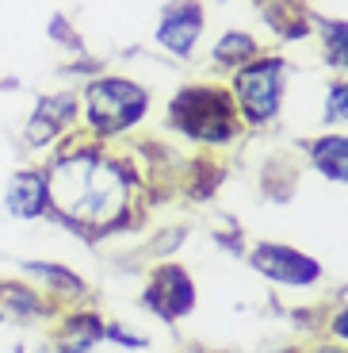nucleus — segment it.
I'll return each mask as SVG.
<instances>
[{
	"mask_svg": "<svg viewBox=\"0 0 348 353\" xmlns=\"http://www.w3.org/2000/svg\"><path fill=\"white\" fill-rule=\"evenodd\" d=\"M314 27H318V35H322L329 65H337V70L348 73V23H340V19H314Z\"/></svg>",
	"mask_w": 348,
	"mask_h": 353,
	"instance_id": "13",
	"label": "nucleus"
},
{
	"mask_svg": "<svg viewBox=\"0 0 348 353\" xmlns=\"http://www.w3.org/2000/svg\"><path fill=\"white\" fill-rule=\"evenodd\" d=\"M50 319V300L31 281H0V323L31 327Z\"/></svg>",
	"mask_w": 348,
	"mask_h": 353,
	"instance_id": "10",
	"label": "nucleus"
},
{
	"mask_svg": "<svg viewBox=\"0 0 348 353\" xmlns=\"http://www.w3.org/2000/svg\"><path fill=\"white\" fill-rule=\"evenodd\" d=\"M19 273L35 284L46 300H73V296L85 292V281L58 261H19Z\"/></svg>",
	"mask_w": 348,
	"mask_h": 353,
	"instance_id": "11",
	"label": "nucleus"
},
{
	"mask_svg": "<svg viewBox=\"0 0 348 353\" xmlns=\"http://www.w3.org/2000/svg\"><path fill=\"white\" fill-rule=\"evenodd\" d=\"M146 88H138L127 77H96L80 92V115L96 139H115V134L131 131L146 115Z\"/></svg>",
	"mask_w": 348,
	"mask_h": 353,
	"instance_id": "2",
	"label": "nucleus"
},
{
	"mask_svg": "<svg viewBox=\"0 0 348 353\" xmlns=\"http://www.w3.org/2000/svg\"><path fill=\"white\" fill-rule=\"evenodd\" d=\"M314 165L322 169V176L348 185V139L345 134H325L314 142Z\"/></svg>",
	"mask_w": 348,
	"mask_h": 353,
	"instance_id": "12",
	"label": "nucleus"
},
{
	"mask_svg": "<svg viewBox=\"0 0 348 353\" xmlns=\"http://www.w3.org/2000/svg\"><path fill=\"white\" fill-rule=\"evenodd\" d=\"M203 35V8L195 0H173L165 12H161V23H157V43L173 54H192V46Z\"/></svg>",
	"mask_w": 348,
	"mask_h": 353,
	"instance_id": "9",
	"label": "nucleus"
},
{
	"mask_svg": "<svg viewBox=\"0 0 348 353\" xmlns=\"http://www.w3.org/2000/svg\"><path fill=\"white\" fill-rule=\"evenodd\" d=\"M252 58H257V39L241 35V31L222 35L215 46V62H222V65H241V62H252Z\"/></svg>",
	"mask_w": 348,
	"mask_h": 353,
	"instance_id": "14",
	"label": "nucleus"
},
{
	"mask_svg": "<svg viewBox=\"0 0 348 353\" xmlns=\"http://www.w3.org/2000/svg\"><path fill=\"white\" fill-rule=\"evenodd\" d=\"M80 119V97L77 92H46L35 100L31 115L23 123V142L31 150H54Z\"/></svg>",
	"mask_w": 348,
	"mask_h": 353,
	"instance_id": "5",
	"label": "nucleus"
},
{
	"mask_svg": "<svg viewBox=\"0 0 348 353\" xmlns=\"http://www.w3.org/2000/svg\"><path fill=\"white\" fill-rule=\"evenodd\" d=\"M325 115H329L333 123H348V85H333V88H329Z\"/></svg>",
	"mask_w": 348,
	"mask_h": 353,
	"instance_id": "15",
	"label": "nucleus"
},
{
	"mask_svg": "<svg viewBox=\"0 0 348 353\" xmlns=\"http://www.w3.org/2000/svg\"><path fill=\"white\" fill-rule=\"evenodd\" d=\"M50 212L80 234L107 230L131 200V173L96 146H61L46 161Z\"/></svg>",
	"mask_w": 348,
	"mask_h": 353,
	"instance_id": "1",
	"label": "nucleus"
},
{
	"mask_svg": "<svg viewBox=\"0 0 348 353\" xmlns=\"http://www.w3.org/2000/svg\"><path fill=\"white\" fill-rule=\"evenodd\" d=\"M142 300H146V307L157 311L161 319H184L195 303V288H192V281H188L184 269L165 265V269L153 273V281H149V288H146Z\"/></svg>",
	"mask_w": 348,
	"mask_h": 353,
	"instance_id": "8",
	"label": "nucleus"
},
{
	"mask_svg": "<svg viewBox=\"0 0 348 353\" xmlns=\"http://www.w3.org/2000/svg\"><path fill=\"white\" fill-rule=\"evenodd\" d=\"M283 81H287L283 58H264V62H252L237 73L234 92H237V104L249 115V123H268L272 115L279 112V104H283Z\"/></svg>",
	"mask_w": 348,
	"mask_h": 353,
	"instance_id": "4",
	"label": "nucleus"
},
{
	"mask_svg": "<svg viewBox=\"0 0 348 353\" xmlns=\"http://www.w3.org/2000/svg\"><path fill=\"white\" fill-rule=\"evenodd\" d=\"M249 261L261 276H268L276 284H295V288H306V284H314L322 276V265L314 261V257L298 254L291 246H279V242H261V246L252 250Z\"/></svg>",
	"mask_w": 348,
	"mask_h": 353,
	"instance_id": "6",
	"label": "nucleus"
},
{
	"mask_svg": "<svg viewBox=\"0 0 348 353\" xmlns=\"http://www.w3.org/2000/svg\"><path fill=\"white\" fill-rule=\"evenodd\" d=\"M333 338L348 342V307H340V311H337V319H333Z\"/></svg>",
	"mask_w": 348,
	"mask_h": 353,
	"instance_id": "16",
	"label": "nucleus"
},
{
	"mask_svg": "<svg viewBox=\"0 0 348 353\" xmlns=\"http://www.w3.org/2000/svg\"><path fill=\"white\" fill-rule=\"evenodd\" d=\"M50 212V185H46L43 165H27L12 173L8 188H4V215L16 223H35Z\"/></svg>",
	"mask_w": 348,
	"mask_h": 353,
	"instance_id": "7",
	"label": "nucleus"
},
{
	"mask_svg": "<svg viewBox=\"0 0 348 353\" xmlns=\"http://www.w3.org/2000/svg\"><path fill=\"white\" fill-rule=\"evenodd\" d=\"M173 119L180 131L203 142H226L234 134V100L222 88H184L173 100Z\"/></svg>",
	"mask_w": 348,
	"mask_h": 353,
	"instance_id": "3",
	"label": "nucleus"
}]
</instances>
